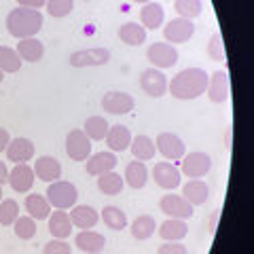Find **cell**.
<instances>
[{
  "instance_id": "6da1fadb",
  "label": "cell",
  "mask_w": 254,
  "mask_h": 254,
  "mask_svg": "<svg viewBox=\"0 0 254 254\" xmlns=\"http://www.w3.org/2000/svg\"><path fill=\"white\" fill-rule=\"evenodd\" d=\"M208 78L203 68H185L168 83V91L176 100H197L208 89Z\"/></svg>"
},
{
  "instance_id": "7a4b0ae2",
  "label": "cell",
  "mask_w": 254,
  "mask_h": 254,
  "mask_svg": "<svg viewBox=\"0 0 254 254\" xmlns=\"http://www.w3.org/2000/svg\"><path fill=\"white\" fill-rule=\"evenodd\" d=\"M43 28V13L28 6H17L6 15V30L15 38H32Z\"/></svg>"
},
{
  "instance_id": "3957f363",
  "label": "cell",
  "mask_w": 254,
  "mask_h": 254,
  "mask_svg": "<svg viewBox=\"0 0 254 254\" xmlns=\"http://www.w3.org/2000/svg\"><path fill=\"white\" fill-rule=\"evenodd\" d=\"M78 199V190L72 182L68 180H55L47 189V201L51 203V208L55 210H70L76 205Z\"/></svg>"
},
{
  "instance_id": "277c9868",
  "label": "cell",
  "mask_w": 254,
  "mask_h": 254,
  "mask_svg": "<svg viewBox=\"0 0 254 254\" xmlns=\"http://www.w3.org/2000/svg\"><path fill=\"white\" fill-rule=\"evenodd\" d=\"M210 170H212V157L208 153L195 150V153H187L182 157L180 174H185L187 178H203Z\"/></svg>"
},
{
  "instance_id": "5b68a950",
  "label": "cell",
  "mask_w": 254,
  "mask_h": 254,
  "mask_svg": "<svg viewBox=\"0 0 254 254\" xmlns=\"http://www.w3.org/2000/svg\"><path fill=\"white\" fill-rule=\"evenodd\" d=\"M146 55H148V62L153 64L157 70H168L172 66H176V62H178L176 47L170 43H153L148 47Z\"/></svg>"
},
{
  "instance_id": "8992f818",
  "label": "cell",
  "mask_w": 254,
  "mask_h": 254,
  "mask_svg": "<svg viewBox=\"0 0 254 254\" xmlns=\"http://www.w3.org/2000/svg\"><path fill=\"white\" fill-rule=\"evenodd\" d=\"M66 153L72 161H87L91 155V140L83 129H72L66 136Z\"/></svg>"
},
{
  "instance_id": "52a82bcc",
  "label": "cell",
  "mask_w": 254,
  "mask_h": 254,
  "mask_svg": "<svg viewBox=\"0 0 254 254\" xmlns=\"http://www.w3.org/2000/svg\"><path fill=\"white\" fill-rule=\"evenodd\" d=\"M155 146L165 159H172V161H178V159L187 155V144L182 142V138H178L176 133H172V131L159 133L155 140Z\"/></svg>"
},
{
  "instance_id": "ba28073f",
  "label": "cell",
  "mask_w": 254,
  "mask_h": 254,
  "mask_svg": "<svg viewBox=\"0 0 254 254\" xmlns=\"http://www.w3.org/2000/svg\"><path fill=\"white\" fill-rule=\"evenodd\" d=\"M110 62V51L104 47H95V49H81L70 55V66L74 68H91V66H104Z\"/></svg>"
},
{
  "instance_id": "9c48e42d",
  "label": "cell",
  "mask_w": 254,
  "mask_h": 254,
  "mask_svg": "<svg viewBox=\"0 0 254 254\" xmlns=\"http://www.w3.org/2000/svg\"><path fill=\"white\" fill-rule=\"evenodd\" d=\"M140 87L150 98H161V95L168 91V76L163 74V70L146 68L144 72L140 74Z\"/></svg>"
},
{
  "instance_id": "30bf717a",
  "label": "cell",
  "mask_w": 254,
  "mask_h": 254,
  "mask_svg": "<svg viewBox=\"0 0 254 254\" xmlns=\"http://www.w3.org/2000/svg\"><path fill=\"white\" fill-rule=\"evenodd\" d=\"M159 208H161L163 214H168L170 218H180V220H187L193 216V205H190L182 195H163L161 201H159Z\"/></svg>"
},
{
  "instance_id": "8fae6325",
  "label": "cell",
  "mask_w": 254,
  "mask_h": 254,
  "mask_svg": "<svg viewBox=\"0 0 254 254\" xmlns=\"http://www.w3.org/2000/svg\"><path fill=\"white\" fill-rule=\"evenodd\" d=\"M133 106H136L133 95L125 93V91H108L104 98H102V108L110 115H127L133 110Z\"/></svg>"
},
{
  "instance_id": "7c38bea8",
  "label": "cell",
  "mask_w": 254,
  "mask_h": 254,
  "mask_svg": "<svg viewBox=\"0 0 254 254\" xmlns=\"http://www.w3.org/2000/svg\"><path fill=\"white\" fill-rule=\"evenodd\" d=\"M193 34H195V23L190 21V19H182V17L172 19L168 26L163 28L165 41H168V43H174V45L187 43Z\"/></svg>"
},
{
  "instance_id": "4fadbf2b",
  "label": "cell",
  "mask_w": 254,
  "mask_h": 254,
  "mask_svg": "<svg viewBox=\"0 0 254 254\" xmlns=\"http://www.w3.org/2000/svg\"><path fill=\"white\" fill-rule=\"evenodd\" d=\"M153 180L157 182V187H161L165 190H174L180 187V170L176 165H172L170 161H161L153 168Z\"/></svg>"
},
{
  "instance_id": "5bb4252c",
  "label": "cell",
  "mask_w": 254,
  "mask_h": 254,
  "mask_svg": "<svg viewBox=\"0 0 254 254\" xmlns=\"http://www.w3.org/2000/svg\"><path fill=\"white\" fill-rule=\"evenodd\" d=\"M117 163H119V159L113 150H102V153L89 155V159H87V163H85V170L89 176L98 178L106 172H113L117 168Z\"/></svg>"
},
{
  "instance_id": "9a60e30c",
  "label": "cell",
  "mask_w": 254,
  "mask_h": 254,
  "mask_svg": "<svg viewBox=\"0 0 254 254\" xmlns=\"http://www.w3.org/2000/svg\"><path fill=\"white\" fill-rule=\"evenodd\" d=\"M34 170L28 163H15V168L9 172V185L15 193H28L34 187Z\"/></svg>"
},
{
  "instance_id": "2e32d148",
  "label": "cell",
  "mask_w": 254,
  "mask_h": 254,
  "mask_svg": "<svg viewBox=\"0 0 254 254\" xmlns=\"http://www.w3.org/2000/svg\"><path fill=\"white\" fill-rule=\"evenodd\" d=\"M32 170H34V176H36L38 180L49 182V185L62 178V163H60L55 157H49V155L38 157Z\"/></svg>"
},
{
  "instance_id": "e0dca14e",
  "label": "cell",
  "mask_w": 254,
  "mask_h": 254,
  "mask_svg": "<svg viewBox=\"0 0 254 254\" xmlns=\"http://www.w3.org/2000/svg\"><path fill=\"white\" fill-rule=\"evenodd\" d=\"M205 93H208L212 104H222V102H227V98H229V76H227L225 70H216L214 74H210Z\"/></svg>"
},
{
  "instance_id": "ac0fdd59",
  "label": "cell",
  "mask_w": 254,
  "mask_h": 254,
  "mask_svg": "<svg viewBox=\"0 0 254 254\" xmlns=\"http://www.w3.org/2000/svg\"><path fill=\"white\" fill-rule=\"evenodd\" d=\"M6 159L13 163H28L34 157V142L30 138H15L6 146Z\"/></svg>"
},
{
  "instance_id": "d6986e66",
  "label": "cell",
  "mask_w": 254,
  "mask_h": 254,
  "mask_svg": "<svg viewBox=\"0 0 254 254\" xmlns=\"http://www.w3.org/2000/svg\"><path fill=\"white\" fill-rule=\"evenodd\" d=\"M182 197H185L193 208L195 205H203L210 197V187L205 185L201 178H190L189 182L182 185Z\"/></svg>"
},
{
  "instance_id": "ffe728a7",
  "label": "cell",
  "mask_w": 254,
  "mask_h": 254,
  "mask_svg": "<svg viewBox=\"0 0 254 254\" xmlns=\"http://www.w3.org/2000/svg\"><path fill=\"white\" fill-rule=\"evenodd\" d=\"M49 231L55 240H68L72 233V220L66 210H55L49 214Z\"/></svg>"
},
{
  "instance_id": "44dd1931",
  "label": "cell",
  "mask_w": 254,
  "mask_h": 254,
  "mask_svg": "<svg viewBox=\"0 0 254 254\" xmlns=\"http://www.w3.org/2000/svg\"><path fill=\"white\" fill-rule=\"evenodd\" d=\"M163 19H165V9L157 2H146L144 6L140 9V26L144 30H159L163 26Z\"/></svg>"
},
{
  "instance_id": "7402d4cb",
  "label": "cell",
  "mask_w": 254,
  "mask_h": 254,
  "mask_svg": "<svg viewBox=\"0 0 254 254\" xmlns=\"http://www.w3.org/2000/svg\"><path fill=\"white\" fill-rule=\"evenodd\" d=\"M70 220H72V227H78V229H93L98 225L100 220V214L95 212L91 205H74V208H70Z\"/></svg>"
},
{
  "instance_id": "603a6c76",
  "label": "cell",
  "mask_w": 254,
  "mask_h": 254,
  "mask_svg": "<svg viewBox=\"0 0 254 254\" xmlns=\"http://www.w3.org/2000/svg\"><path fill=\"white\" fill-rule=\"evenodd\" d=\"M74 244L78 246V250H83L87 254H100L106 246V237L102 233L91 231V229H85V231H81L76 235Z\"/></svg>"
},
{
  "instance_id": "cb8c5ba5",
  "label": "cell",
  "mask_w": 254,
  "mask_h": 254,
  "mask_svg": "<svg viewBox=\"0 0 254 254\" xmlns=\"http://www.w3.org/2000/svg\"><path fill=\"white\" fill-rule=\"evenodd\" d=\"M106 146L113 150V153H121V150H127L131 144V133L125 125H113L108 127L106 133Z\"/></svg>"
},
{
  "instance_id": "d4e9b609",
  "label": "cell",
  "mask_w": 254,
  "mask_h": 254,
  "mask_svg": "<svg viewBox=\"0 0 254 254\" xmlns=\"http://www.w3.org/2000/svg\"><path fill=\"white\" fill-rule=\"evenodd\" d=\"M26 212L28 216H32L34 220H45L49 218V214L53 212L51 203L47 201V197L43 193H32V195H26Z\"/></svg>"
},
{
  "instance_id": "484cf974",
  "label": "cell",
  "mask_w": 254,
  "mask_h": 254,
  "mask_svg": "<svg viewBox=\"0 0 254 254\" xmlns=\"http://www.w3.org/2000/svg\"><path fill=\"white\" fill-rule=\"evenodd\" d=\"M148 176H150V174H148V170H146L144 161H138V159H136V161H129V163H127L123 180H125L131 189L140 190V189H144V187H146Z\"/></svg>"
},
{
  "instance_id": "4316f807",
  "label": "cell",
  "mask_w": 254,
  "mask_h": 254,
  "mask_svg": "<svg viewBox=\"0 0 254 254\" xmlns=\"http://www.w3.org/2000/svg\"><path fill=\"white\" fill-rule=\"evenodd\" d=\"M157 231H159V235H161L163 242H180V240H185V237H187L189 227H187L185 220L170 218V220L161 222V225L157 227Z\"/></svg>"
},
{
  "instance_id": "83f0119b",
  "label": "cell",
  "mask_w": 254,
  "mask_h": 254,
  "mask_svg": "<svg viewBox=\"0 0 254 254\" xmlns=\"http://www.w3.org/2000/svg\"><path fill=\"white\" fill-rule=\"evenodd\" d=\"M17 55L21 58V62H30V64H34L38 62L45 55V45L38 41V38H21V41L17 43Z\"/></svg>"
},
{
  "instance_id": "f1b7e54d",
  "label": "cell",
  "mask_w": 254,
  "mask_h": 254,
  "mask_svg": "<svg viewBox=\"0 0 254 254\" xmlns=\"http://www.w3.org/2000/svg\"><path fill=\"white\" fill-rule=\"evenodd\" d=\"M119 38H121V43L129 47H140L146 43V30L136 21H127L119 28Z\"/></svg>"
},
{
  "instance_id": "f546056e",
  "label": "cell",
  "mask_w": 254,
  "mask_h": 254,
  "mask_svg": "<svg viewBox=\"0 0 254 254\" xmlns=\"http://www.w3.org/2000/svg\"><path fill=\"white\" fill-rule=\"evenodd\" d=\"M129 231H131L133 240H138V242L150 240V237L155 235V231H157V220L153 216H148V214H142V216H138L136 220L131 222Z\"/></svg>"
},
{
  "instance_id": "4dcf8cb0",
  "label": "cell",
  "mask_w": 254,
  "mask_h": 254,
  "mask_svg": "<svg viewBox=\"0 0 254 254\" xmlns=\"http://www.w3.org/2000/svg\"><path fill=\"white\" fill-rule=\"evenodd\" d=\"M131 155L138 159V161H150V159L155 157L157 153V146H155V142L150 140L148 136H136V138H131Z\"/></svg>"
},
{
  "instance_id": "1f68e13d",
  "label": "cell",
  "mask_w": 254,
  "mask_h": 254,
  "mask_svg": "<svg viewBox=\"0 0 254 254\" xmlns=\"http://www.w3.org/2000/svg\"><path fill=\"white\" fill-rule=\"evenodd\" d=\"M108 121L104 117H100V115H93V117H89L85 121V125H83V131L87 133V138H89L91 142L95 140V142H100V140H104L106 138V133H108Z\"/></svg>"
},
{
  "instance_id": "d6a6232c",
  "label": "cell",
  "mask_w": 254,
  "mask_h": 254,
  "mask_svg": "<svg viewBox=\"0 0 254 254\" xmlns=\"http://www.w3.org/2000/svg\"><path fill=\"white\" fill-rule=\"evenodd\" d=\"M123 185H125L123 176H119L115 170L102 174V176H98V189H100L104 195H110V197L119 195V193L123 190Z\"/></svg>"
},
{
  "instance_id": "836d02e7",
  "label": "cell",
  "mask_w": 254,
  "mask_h": 254,
  "mask_svg": "<svg viewBox=\"0 0 254 254\" xmlns=\"http://www.w3.org/2000/svg\"><path fill=\"white\" fill-rule=\"evenodd\" d=\"M102 220L106 222L108 229H113V231H123L127 227V216L121 208H117V205H106L104 210H102Z\"/></svg>"
},
{
  "instance_id": "e575fe53",
  "label": "cell",
  "mask_w": 254,
  "mask_h": 254,
  "mask_svg": "<svg viewBox=\"0 0 254 254\" xmlns=\"http://www.w3.org/2000/svg\"><path fill=\"white\" fill-rule=\"evenodd\" d=\"M174 9H176L178 17L193 21L195 17L201 15L203 4H201V0H174Z\"/></svg>"
},
{
  "instance_id": "d590c367",
  "label": "cell",
  "mask_w": 254,
  "mask_h": 254,
  "mask_svg": "<svg viewBox=\"0 0 254 254\" xmlns=\"http://www.w3.org/2000/svg\"><path fill=\"white\" fill-rule=\"evenodd\" d=\"M21 64L23 62L15 49H11V47H0V70H2V72H17L21 68Z\"/></svg>"
},
{
  "instance_id": "8d00e7d4",
  "label": "cell",
  "mask_w": 254,
  "mask_h": 254,
  "mask_svg": "<svg viewBox=\"0 0 254 254\" xmlns=\"http://www.w3.org/2000/svg\"><path fill=\"white\" fill-rule=\"evenodd\" d=\"M15 227V235L19 237V240H32V237L36 235V220L32 216H17V220L13 222Z\"/></svg>"
},
{
  "instance_id": "74e56055",
  "label": "cell",
  "mask_w": 254,
  "mask_h": 254,
  "mask_svg": "<svg viewBox=\"0 0 254 254\" xmlns=\"http://www.w3.org/2000/svg\"><path fill=\"white\" fill-rule=\"evenodd\" d=\"M19 216V203L15 199H2L0 201V225L11 227Z\"/></svg>"
},
{
  "instance_id": "f35d334b",
  "label": "cell",
  "mask_w": 254,
  "mask_h": 254,
  "mask_svg": "<svg viewBox=\"0 0 254 254\" xmlns=\"http://www.w3.org/2000/svg\"><path fill=\"white\" fill-rule=\"evenodd\" d=\"M74 9V0H47V13L55 19H62L70 15Z\"/></svg>"
},
{
  "instance_id": "ab89813d",
  "label": "cell",
  "mask_w": 254,
  "mask_h": 254,
  "mask_svg": "<svg viewBox=\"0 0 254 254\" xmlns=\"http://www.w3.org/2000/svg\"><path fill=\"white\" fill-rule=\"evenodd\" d=\"M208 55H210V60L214 62H225V43H222V36H220V32H214V34L210 36V41H208Z\"/></svg>"
},
{
  "instance_id": "60d3db41",
  "label": "cell",
  "mask_w": 254,
  "mask_h": 254,
  "mask_svg": "<svg viewBox=\"0 0 254 254\" xmlns=\"http://www.w3.org/2000/svg\"><path fill=\"white\" fill-rule=\"evenodd\" d=\"M43 254H72V246H68L66 240H51L45 244Z\"/></svg>"
},
{
  "instance_id": "b9f144b4",
  "label": "cell",
  "mask_w": 254,
  "mask_h": 254,
  "mask_svg": "<svg viewBox=\"0 0 254 254\" xmlns=\"http://www.w3.org/2000/svg\"><path fill=\"white\" fill-rule=\"evenodd\" d=\"M157 254H189L180 242H165L157 248Z\"/></svg>"
},
{
  "instance_id": "7bdbcfd3",
  "label": "cell",
  "mask_w": 254,
  "mask_h": 254,
  "mask_svg": "<svg viewBox=\"0 0 254 254\" xmlns=\"http://www.w3.org/2000/svg\"><path fill=\"white\" fill-rule=\"evenodd\" d=\"M19 6H28V9H41V6L47 4V0H17Z\"/></svg>"
},
{
  "instance_id": "ee69618b",
  "label": "cell",
  "mask_w": 254,
  "mask_h": 254,
  "mask_svg": "<svg viewBox=\"0 0 254 254\" xmlns=\"http://www.w3.org/2000/svg\"><path fill=\"white\" fill-rule=\"evenodd\" d=\"M9 142H11L9 131H6L4 127H0V153H4L6 146H9Z\"/></svg>"
},
{
  "instance_id": "f6af8a7d",
  "label": "cell",
  "mask_w": 254,
  "mask_h": 254,
  "mask_svg": "<svg viewBox=\"0 0 254 254\" xmlns=\"http://www.w3.org/2000/svg\"><path fill=\"white\" fill-rule=\"evenodd\" d=\"M218 216H220V210H214L210 214V220H208V231L214 235V231H216V225H218Z\"/></svg>"
},
{
  "instance_id": "bcb514c9",
  "label": "cell",
  "mask_w": 254,
  "mask_h": 254,
  "mask_svg": "<svg viewBox=\"0 0 254 254\" xmlns=\"http://www.w3.org/2000/svg\"><path fill=\"white\" fill-rule=\"evenodd\" d=\"M6 182H9V168L4 161H0V185H6Z\"/></svg>"
},
{
  "instance_id": "7dc6e473",
  "label": "cell",
  "mask_w": 254,
  "mask_h": 254,
  "mask_svg": "<svg viewBox=\"0 0 254 254\" xmlns=\"http://www.w3.org/2000/svg\"><path fill=\"white\" fill-rule=\"evenodd\" d=\"M225 146H227V150L233 148V129H231V125H229L227 131H225Z\"/></svg>"
},
{
  "instance_id": "c3c4849f",
  "label": "cell",
  "mask_w": 254,
  "mask_h": 254,
  "mask_svg": "<svg viewBox=\"0 0 254 254\" xmlns=\"http://www.w3.org/2000/svg\"><path fill=\"white\" fill-rule=\"evenodd\" d=\"M131 2H138V4H146V2H150V0H131Z\"/></svg>"
},
{
  "instance_id": "681fc988",
  "label": "cell",
  "mask_w": 254,
  "mask_h": 254,
  "mask_svg": "<svg viewBox=\"0 0 254 254\" xmlns=\"http://www.w3.org/2000/svg\"><path fill=\"white\" fill-rule=\"evenodd\" d=\"M2 78H4V72H2V70H0V83H2Z\"/></svg>"
},
{
  "instance_id": "f907efd6",
  "label": "cell",
  "mask_w": 254,
  "mask_h": 254,
  "mask_svg": "<svg viewBox=\"0 0 254 254\" xmlns=\"http://www.w3.org/2000/svg\"><path fill=\"white\" fill-rule=\"evenodd\" d=\"M0 201H2V185H0Z\"/></svg>"
},
{
  "instance_id": "816d5d0a",
  "label": "cell",
  "mask_w": 254,
  "mask_h": 254,
  "mask_svg": "<svg viewBox=\"0 0 254 254\" xmlns=\"http://www.w3.org/2000/svg\"><path fill=\"white\" fill-rule=\"evenodd\" d=\"M85 2H89V0H85Z\"/></svg>"
}]
</instances>
